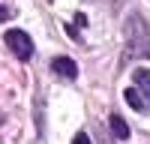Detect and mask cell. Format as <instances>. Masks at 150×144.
<instances>
[{"mask_svg":"<svg viewBox=\"0 0 150 144\" xmlns=\"http://www.w3.org/2000/svg\"><path fill=\"white\" fill-rule=\"evenodd\" d=\"M129 45H135V54H150V21L135 15L129 21Z\"/></svg>","mask_w":150,"mask_h":144,"instance_id":"cell-1","label":"cell"},{"mask_svg":"<svg viewBox=\"0 0 150 144\" xmlns=\"http://www.w3.org/2000/svg\"><path fill=\"white\" fill-rule=\"evenodd\" d=\"M3 42L9 45V51L15 54L18 60H30L33 57V42H30V36L24 33V30H9L3 36Z\"/></svg>","mask_w":150,"mask_h":144,"instance_id":"cell-2","label":"cell"},{"mask_svg":"<svg viewBox=\"0 0 150 144\" xmlns=\"http://www.w3.org/2000/svg\"><path fill=\"white\" fill-rule=\"evenodd\" d=\"M51 72H54L57 78L72 81L75 75H78V66H75V60H69V57H54L51 60Z\"/></svg>","mask_w":150,"mask_h":144,"instance_id":"cell-3","label":"cell"},{"mask_svg":"<svg viewBox=\"0 0 150 144\" xmlns=\"http://www.w3.org/2000/svg\"><path fill=\"white\" fill-rule=\"evenodd\" d=\"M123 99H126V102L135 108V111H144V108H147V99L141 96L138 87H126V90H123Z\"/></svg>","mask_w":150,"mask_h":144,"instance_id":"cell-4","label":"cell"},{"mask_svg":"<svg viewBox=\"0 0 150 144\" xmlns=\"http://www.w3.org/2000/svg\"><path fill=\"white\" fill-rule=\"evenodd\" d=\"M135 87H138L147 96V102H150V69H135Z\"/></svg>","mask_w":150,"mask_h":144,"instance_id":"cell-5","label":"cell"},{"mask_svg":"<svg viewBox=\"0 0 150 144\" xmlns=\"http://www.w3.org/2000/svg\"><path fill=\"white\" fill-rule=\"evenodd\" d=\"M111 132H114L117 138H129V126H126V120L117 117V114H111Z\"/></svg>","mask_w":150,"mask_h":144,"instance_id":"cell-6","label":"cell"},{"mask_svg":"<svg viewBox=\"0 0 150 144\" xmlns=\"http://www.w3.org/2000/svg\"><path fill=\"white\" fill-rule=\"evenodd\" d=\"M72 144H90V138H87V135H84V132H78V135H75V138H72Z\"/></svg>","mask_w":150,"mask_h":144,"instance_id":"cell-7","label":"cell"},{"mask_svg":"<svg viewBox=\"0 0 150 144\" xmlns=\"http://www.w3.org/2000/svg\"><path fill=\"white\" fill-rule=\"evenodd\" d=\"M6 18H9V9H6V6H0V21H6Z\"/></svg>","mask_w":150,"mask_h":144,"instance_id":"cell-8","label":"cell"}]
</instances>
